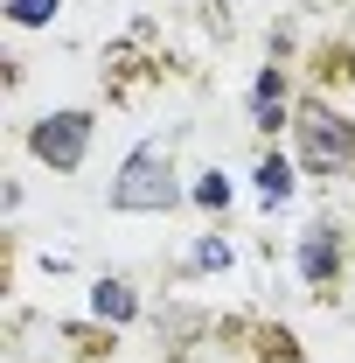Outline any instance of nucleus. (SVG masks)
I'll use <instances>...</instances> for the list:
<instances>
[{
    "instance_id": "1",
    "label": "nucleus",
    "mask_w": 355,
    "mask_h": 363,
    "mask_svg": "<svg viewBox=\"0 0 355 363\" xmlns=\"http://www.w3.org/2000/svg\"><path fill=\"white\" fill-rule=\"evenodd\" d=\"M112 210H175V147L146 140L112 175Z\"/></svg>"
},
{
    "instance_id": "2",
    "label": "nucleus",
    "mask_w": 355,
    "mask_h": 363,
    "mask_svg": "<svg viewBox=\"0 0 355 363\" xmlns=\"http://www.w3.org/2000/svg\"><path fill=\"white\" fill-rule=\"evenodd\" d=\"M300 161H307L313 175H342L355 168V126L342 112H327V105H300Z\"/></svg>"
},
{
    "instance_id": "3",
    "label": "nucleus",
    "mask_w": 355,
    "mask_h": 363,
    "mask_svg": "<svg viewBox=\"0 0 355 363\" xmlns=\"http://www.w3.org/2000/svg\"><path fill=\"white\" fill-rule=\"evenodd\" d=\"M28 147H35V161H49V168H77L91 147V112H49L42 126L28 133Z\"/></svg>"
},
{
    "instance_id": "4",
    "label": "nucleus",
    "mask_w": 355,
    "mask_h": 363,
    "mask_svg": "<svg viewBox=\"0 0 355 363\" xmlns=\"http://www.w3.org/2000/svg\"><path fill=\"white\" fill-rule=\"evenodd\" d=\"M279 119H286V77H279V70H265V77H258V126H265V133H279Z\"/></svg>"
},
{
    "instance_id": "5",
    "label": "nucleus",
    "mask_w": 355,
    "mask_h": 363,
    "mask_svg": "<svg viewBox=\"0 0 355 363\" xmlns=\"http://www.w3.org/2000/svg\"><path fill=\"white\" fill-rule=\"evenodd\" d=\"M91 308H98V315L105 321H133V286H126V279H105V286H98V294H91Z\"/></svg>"
},
{
    "instance_id": "6",
    "label": "nucleus",
    "mask_w": 355,
    "mask_h": 363,
    "mask_svg": "<svg viewBox=\"0 0 355 363\" xmlns=\"http://www.w3.org/2000/svg\"><path fill=\"white\" fill-rule=\"evenodd\" d=\"M300 272H307V279H327V272H334V245H327V230H307V245H300Z\"/></svg>"
},
{
    "instance_id": "7",
    "label": "nucleus",
    "mask_w": 355,
    "mask_h": 363,
    "mask_svg": "<svg viewBox=\"0 0 355 363\" xmlns=\"http://www.w3.org/2000/svg\"><path fill=\"white\" fill-rule=\"evenodd\" d=\"M258 189H265V203H286V196H293V168L272 154L265 168H258Z\"/></svg>"
},
{
    "instance_id": "8",
    "label": "nucleus",
    "mask_w": 355,
    "mask_h": 363,
    "mask_svg": "<svg viewBox=\"0 0 355 363\" xmlns=\"http://www.w3.org/2000/svg\"><path fill=\"white\" fill-rule=\"evenodd\" d=\"M56 7H63V0H14L7 14H14L21 28H42V21H49V14H56Z\"/></svg>"
},
{
    "instance_id": "9",
    "label": "nucleus",
    "mask_w": 355,
    "mask_h": 363,
    "mask_svg": "<svg viewBox=\"0 0 355 363\" xmlns=\"http://www.w3.org/2000/svg\"><path fill=\"white\" fill-rule=\"evenodd\" d=\"M195 203H202V210H223V203H230V182H223V175H202V182H195Z\"/></svg>"
},
{
    "instance_id": "10",
    "label": "nucleus",
    "mask_w": 355,
    "mask_h": 363,
    "mask_svg": "<svg viewBox=\"0 0 355 363\" xmlns=\"http://www.w3.org/2000/svg\"><path fill=\"white\" fill-rule=\"evenodd\" d=\"M195 266H230V245H223V238H209V245L195 252Z\"/></svg>"
}]
</instances>
